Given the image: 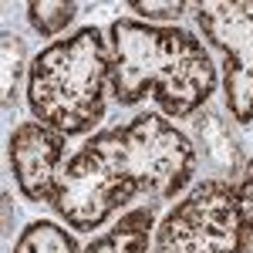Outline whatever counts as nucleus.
<instances>
[{"label":"nucleus","mask_w":253,"mask_h":253,"mask_svg":"<svg viewBox=\"0 0 253 253\" xmlns=\"http://www.w3.org/2000/svg\"><path fill=\"white\" fill-rule=\"evenodd\" d=\"M112 88V47L98 27L47 44L27 71V105L38 122L61 135H84L105 118Z\"/></svg>","instance_id":"obj_2"},{"label":"nucleus","mask_w":253,"mask_h":253,"mask_svg":"<svg viewBox=\"0 0 253 253\" xmlns=\"http://www.w3.org/2000/svg\"><path fill=\"white\" fill-rule=\"evenodd\" d=\"M236 203H240V216H243V226L253 240V156L243 166V175L236 182Z\"/></svg>","instance_id":"obj_14"},{"label":"nucleus","mask_w":253,"mask_h":253,"mask_svg":"<svg viewBox=\"0 0 253 253\" xmlns=\"http://www.w3.org/2000/svg\"><path fill=\"white\" fill-rule=\"evenodd\" d=\"M216 84L213 58L189 31L128 17L112 24V95L118 105H138L152 95L169 118H189Z\"/></svg>","instance_id":"obj_1"},{"label":"nucleus","mask_w":253,"mask_h":253,"mask_svg":"<svg viewBox=\"0 0 253 253\" xmlns=\"http://www.w3.org/2000/svg\"><path fill=\"white\" fill-rule=\"evenodd\" d=\"M14 253H81V250L64 226L51 223V219H38V223L24 226V233L14 243Z\"/></svg>","instance_id":"obj_10"},{"label":"nucleus","mask_w":253,"mask_h":253,"mask_svg":"<svg viewBox=\"0 0 253 253\" xmlns=\"http://www.w3.org/2000/svg\"><path fill=\"white\" fill-rule=\"evenodd\" d=\"M105 138L125 175L135 182L138 196L145 193L152 199H172L193 182L199 152L189 135L159 112H142L132 122L108 128Z\"/></svg>","instance_id":"obj_3"},{"label":"nucleus","mask_w":253,"mask_h":253,"mask_svg":"<svg viewBox=\"0 0 253 253\" xmlns=\"http://www.w3.org/2000/svg\"><path fill=\"white\" fill-rule=\"evenodd\" d=\"M203 38L223 54V95L236 125L253 122V0H216L196 7Z\"/></svg>","instance_id":"obj_6"},{"label":"nucleus","mask_w":253,"mask_h":253,"mask_svg":"<svg viewBox=\"0 0 253 253\" xmlns=\"http://www.w3.org/2000/svg\"><path fill=\"white\" fill-rule=\"evenodd\" d=\"M193 135H196L199 152L210 162V169L216 172L213 179L233 182L236 175H243V166H247L243 145H240L236 132L230 128V122H226V115L219 108H210V112L193 118Z\"/></svg>","instance_id":"obj_8"},{"label":"nucleus","mask_w":253,"mask_h":253,"mask_svg":"<svg viewBox=\"0 0 253 253\" xmlns=\"http://www.w3.org/2000/svg\"><path fill=\"white\" fill-rule=\"evenodd\" d=\"M138 196L135 182L125 175L118 156L112 152L105 132L91 135L64 162L54 182L51 210L81 233H91L108 223V216L128 206Z\"/></svg>","instance_id":"obj_4"},{"label":"nucleus","mask_w":253,"mask_h":253,"mask_svg":"<svg viewBox=\"0 0 253 253\" xmlns=\"http://www.w3.org/2000/svg\"><path fill=\"white\" fill-rule=\"evenodd\" d=\"M0 64H3V75H0L3 112H14V105H17V88H20V75H24V68L31 71V64H27V44H24L20 34L3 31V38H0Z\"/></svg>","instance_id":"obj_11"},{"label":"nucleus","mask_w":253,"mask_h":253,"mask_svg":"<svg viewBox=\"0 0 253 253\" xmlns=\"http://www.w3.org/2000/svg\"><path fill=\"white\" fill-rule=\"evenodd\" d=\"M128 10H135L138 17H145V24H149V20H175L182 10H189V3H186V0H162V3H152V0H132Z\"/></svg>","instance_id":"obj_13"},{"label":"nucleus","mask_w":253,"mask_h":253,"mask_svg":"<svg viewBox=\"0 0 253 253\" xmlns=\"http://www.w3.org/2000/svg\"><path fill=\"white\" fill-rule=\"evenodd\" d=\"M84 253H152V210L138 206L125 213L115 226L95 236Z\"/></svg>","instance_id":"obj_9"},{"label":"nucleus","mask_w":253,"mask_h":253,"mask_svg":"<svg viewBox=\"0 0 253 253\" xmlns=\"http://www.w3.org/2000/svg\"><path fill=\"white\" fill-rule=\"evenodd\" d=\"M10 233V196L3 193V236Z\"/></svg>","instance_id":"obj_15"},{"label":"nucleus","mask_w":253,"mask_h":253,"mask_svg":"<svg viewBox=\"0 0 253 253\" xmlns=\"http://www.w3.org/2000/svg\"><path fill=\"white\" fill-rule=\"evenodd\" d=\"M236 186L226 179H203L156 226L152 253H247Z\"/></svg>","instance_id":"obj_5"},{"label":"nucleus","mask_w":253,"mask_h":253,"mask_svg":"<svg viewBox=\"0 0 253 253\" xmlns=\"http://www.w3.org/2000/svg\"><path fill=\"white\" fill-rule=\"evenodd\" d=\"M64 138L44 122H20L7 138V159L17 179V189L31 203H51L64 162Z\"/></svg>","instance_id":"obj_7"},{"label":"nucleus","mask_w":253,"mask_h":253,"mask_svg":"<svg viewBox=\"0 0 253 253\" xmlns=\"http://www.w3.org/2000/svg\"><path fill=\"white\" fill-rule=\"evenodd\" d=\"M78 14V3H64V0H31L27 3V20H31V27L38 31L41 38H54L61 34L71 20Z\"/></svg>","instance_id":"obj_12"}]
</instances>
